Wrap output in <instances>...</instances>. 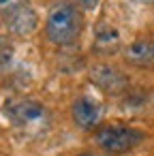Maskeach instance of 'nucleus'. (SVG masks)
Returning a JSON list of instances; mask_svg holds the SVG:
<instances>
[{"label": "nucleus", "instance_id": "f257e3e1", "mask_svg": "<svg viewBox=\"0 0 154 156\" xmlns=\"http://www.w3.org/2000/svg\"><path fill=\"white\" fill-rule=\"evenodd\" d=\"M84 28V15L77 5L71 0H58L52 5L47 13V24H45V34L54 45H71L77 41Z\"/></svg>", "mask_w": 154, "mask_h": 156}, {"label": "nucleus", "instance_id": "f03ea898", "mask_svg": "<svg viewBox=\"0 0 154 156\" xmlns=\"http://www.w3.org/2000/svg\"><path fill=\"white\" fill-rule=\"evenodd\" d=\"M7 120L22 133L39 135L49 126V111L32 98H9L2 107Z\"/></svg>", "mask_w": 154, "mask_h": 156}, {"label": "nucleus", "instance_id": "7ed1b4c3", "mask_svg": "<svg viewBox=\"0 0 154 156\" xmlns=\"http://www.w3.org/2000/svg\"><path fill=\"white\" fill-rule=\"evenodd\" d=\"M143 137L145 135L139 128L122 126V124H109V126L98 128L96 143L101 150H105L109 154H126V152L135 150L143 141Z\"/></svg>", "mask_w": 154, "mask_h": 156}, {"label": "nucleus", "instance_id": "20e7f679", "mask_svg": "<svg viewBox=\"0 0 154 156\" xmlns=\"http://www.w3.org/2000/svg\"><path fill=\"white\" fill-rule=\"evenodd\" d=\"M2 22L5 26L9 28V32L17 34V37H26V34H32L39 26V15L34 11V7L30 2H26V0H22V2L13 5L11 9L2 11Z\"/></svg>", "mask_w": 154, "mask_h": 156}, {"label": "nucleus", "instance_id": "39448f33", "mask_svg": "<svg viewBox=\"0 0 154 156\" xmlns=\"http://www.w3.org/2000/svg\"><path fill=\"white\" fill-rule=\"evenodd\" d=\"M103 113H105V107L103 103H98L96 98L88 96V94H81L73 101L71 105V115H73V122L84 128V130H94L101 122H103Z\"/></svg>", "mask_w": 154, "mask_h": 156}, {"label": "nucleus", "instance_id": "423d86ee", "mask_svg": "<svg viewBox=\"0 0 154 156\" xmlns=\"http://www.w3.org/2000/svg\"><path fill=\"white\" fill-rule=\"evenodd\" d=\"M90 79H92V83L96 88H101L107 94H120L128 86V77L120 69H116L111 64H98V66H94L90 71Z\"/></svg>", "mask_w": 154, "mask_h": 156}, {"label": "nucleus", "instance_id": "0eeeda50", "mask_svg": "<svg viewBox=\"0 0 154 156\" xmlns=\"http://www.w3.org/2000/svg\"><path fill=\"white\" fill-rule=\"evenodd\" d=\"M122 45V37H120V30L107 22V20H101L96 22L94 26V41H92V49L94 54L98 56H113Z\"/></svg>", "mask_w": 154, "mask_h": 156}, {"label": "nucleus", "instance_id": "6e6552de", "mask_svg": "<svg viewBox=\"0 0 154 156\" xmlns=\"http://www.w3.org/2000/svg\"><path fill=\"white\" fill-rule=\"evenodd\" d=\"M124 60L137 69L154 66V39H137L124 47Z\"/></svg>", "mask_w": 154, "mask_h": 156}, {"label": "nucleus", "instance_id": "1a4fd4ad", "mask_svg": "<svg viewBox=\"0 0 154 156\" xmlns=\"http://www.w3.org/2000/svg\"><path fill=\"white\" fill-rule=\"evenodd\" d=\"M13 56H15V45L11 37L0 34V73H5L9 69V64L13 62Z\"/></svg>", "mask_w": 154, "mask_h": 156}, {"label": "nucleus", "instance_id": "9d476101", "mask_svg": "<svg viewBox=\"0 0 154 156\" xmlns=\"http://www.w3.org/2000/svg\"><path fill=\"white\" fill-rule=\"evenodd\" d=\"M98 2H101V0H79V5H81L86 11H94V9L98 7Z\"/></svg>", "mask_w": 154, "mask_h": 156}, {"label": "nucleus", "instance_id": "9b49d317", "mask_svg": "<svg viewBox=\"0 0 154 156\" xmlns=\"http://www.w3.org/2000/svg\"><path fill=\"white\" fill-rule=\"evenodd\" d=\"M17 2H22V0H0V11H7L13 5H17Z\"/></svg>", "mask_w": 154, "mask_h": 156}, {"label": "nucleus", "instance_id": "f8f14e48", "mask_svg": "<svg viewBox=\"0 0 154 156\" xmlns=\"http://www.w3.org/2000/svg\"><path fill=\"white\" fill-rule=\"evenodd\" d=\"M131 2H137V5H154V0H131Z\"/></svg>", "mask_w": 154, "mask_h": 156}, {"label": "nucleus", "instance_id": "ddd939ff", "mask_svg": "<svg viewBox=\"0 0 154 156\" xmlns=\"http://www.w3.org/2000/svg\"><path fill=\"white\" fill-rule=\"evenodd\" d=\"M77 156H94V154H90V152H86V154H77Z\"/></svg>", "mask_w": 154, "mask_h": 156}]
</instances>
